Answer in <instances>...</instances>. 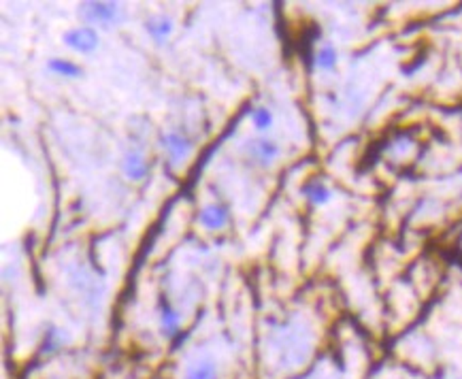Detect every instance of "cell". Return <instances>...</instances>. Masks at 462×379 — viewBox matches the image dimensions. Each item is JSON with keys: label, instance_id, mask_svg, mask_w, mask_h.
Returning <instances> with one entry per match:
<instances>
[{"label": "cell", "instance_id": "9", "mask_svg": "<svg viewBox=\"0 0 462 379\" xmlns=\"http://www.w3.org/2000/svg\"><path fill=\"white\" fill-rule=\"evenodd\" d=\"M179 328H181V316L169 305L167 300H162L160 305V330L167 339H173L179 335Z\"/></svg>", "mask_w": 462, "mask_h": 379}, {"label": "cell", "instance_id": "4", "mask_svg": "<svg viewBox=\"0 0 462 379\" xmlns=\"http://www.w3.org/2000/svg\"><path fill=\"white\" fill-rule=\"evenodd\" d=\"M230 219V213H228V207L224 205H217V203H209L200 209L198 213V224L207 231H222L224 226L228 224Z\"/></svg>", "mask_w": 462, "mask_h": 379}, {"label": "cell", "instance_id": "6", "mask_svg": "<svg viewBox=\"0 0 462 379\" xmlns=\"http://www.w3.org/2000/svg\"><path fill=\"white\" fill-rule=\"evenodd\" d=\"M122 171L130 181H143L149 175V165H147V160H145V156L141 154V151L132 149L124 156Z\"/></svg>", "mask_w": 462, "mask_h": 379}, {"label": "cell", "instance_id": "2", "mask_svg": "<svg viewBox=\"0 0 462 379\" xmlns=\"http://www.w3.org/2000/svg\"><path fill=\"white\" fill-rule=\"evenodd\" d=\"M62 43L68 49H72L75 53L88 56V53H94L98 49L101 37H98V30L92 26H75V28H68L66 32H62Z\"/></svg>", "mask_w": 462, "mask_h": 379}, {"label": "cell", "instance_id": "10", "mask_svg": "<svg viewBox=\"0 0 462 379\" xmlns=\"http://www.w3.org/2000/svg\"><path fill=\"white\" fill-rule=\"evenodd\" d=\"M302 194H304L307 200H309L312 205H316V207H322V205L331 203V198H333V190L324 181H320V179H314L309 184H304L302 186Z\"/></svg>", "mask_w": 462, "mask_h": 379}, {"label": "cell", "instance_id": "12", "mask_svg": "<svg viewBox=\"0 0 462 379\" xmlns=\"http://www.w3.org/2000/svg\"><path fill=\"white\" fill-rule=\"evenodd\" d=\"M314 64H316V68L326 70V72L335 70L337 64H339V51L335 49V45H331V43L320 45V49L314 56Z\"/></svg>", "mask_w": 462, "mask_h": 379}, {"label": "cell", "instance_id": "11", "mask_svg": "<svg viewBox=\"0 0 462 379\" xmlns=\"http://www.w3.org/2000/svg\"><path fill=\"white\" fill-rule=\"evenodd\" d=\"M217 377V364L211 358L192 362L184 371V379H215Z\"/></svg>", "mask_w": 462, "mask_h": 379}, {"label": "cell", "instance_id": "7", "mask_svg": "<svg viewBox=\"0 0 462 379\" xmlns=\"http://www.w3.org/2000/svg\"><path fill=\"white\" fill-rule=\"evenodd\" d=\"M45 68L49 70V72H53V75H58V77H64V79H79L82 75H84V68L77 64V62H72V60H68V58H49L47 60V64H45Z\"/></svg>", "mask_w": 462, "mask_h": 379}, {"label": "cell", "instance_id": "3", "mask_svg": "<svg viewBox=\"0 0 462 379\" xmlns=\"http://www.w3.org/2000/svg\"><path fill=\"white\" fill-rule=\"evenodd\" d=\"M162 147H165V151L169 154V158L175 162V165H179V162H184L186 158H190V154H192V141L184 134V132H179V130H169V132H165L162 134Z\"/></svg>", "mask_w": 462, "mask_h": 379}, {"label": "cell", "instance_id": "5", "mask_svg": "<svg viewBox=\"0 0 462 379\" xmlns=\"http://www.w3.org/2000/svg\"><path fill=\"white\" fill-rule=\"evenodd\" d=\"M248 149H250L252 158L258 160L260 165H271V162H275V160L279 158V154H281L279 143L273 141V139H254V141H250Z\"/></svg>", "mask_w": 462, "mask_h": 379}, {"label": "cell", "instance_id": "13", "mask_svg": "<svg viewBox=\"0 0 462 379\" xmlns=\"http://www.w3.org/2000/svg\"><path fill=\"white\" fill-rule=\"evenodd\" d=\"M250 120H252V126L258 130V132H264V130H271L273 128V111L269 107H254L250 111Z\"/></svg>", "mask_w": 462, "mask_h": 379}, {"label": "cell", "instance_id": "1", "mask_svg": "<svg viewBox=\"0 0 462 379\" xmlns=\"http://www.w3.org/2000/svg\"><path fill=\"white\" fill-rule=\"evenodd\" d=\"M77 15L84 22V26H115L124 18V9L117 3H105V0H90V3H82L77 9Z\"/></svg>", "mask_w": 462, "mask_h": 379}, {"label": "cell", "instance_id": "8", "mask_svg": "<svg viewBox=\"0 0 462 379\" xmlns=\"http://www.w3.org/2000/svg\"><path fill=\"white\" fill-rule=\"evenodd\" d=\"M173 30H175V24L167 15H153L145 22V32L156 43H165L173 34Z\"/></svg>", "mask_w": 462, "mask_h": 379}]
</instances>
